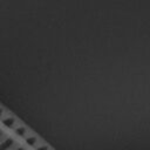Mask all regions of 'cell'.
<instances>
[{
    "label": "cell",
    "mask_w": 150,
    "mask_h": 150,
    "mask_svg": "<svg viewBox=\"0 0 150 150\" xmlns=\"http://www.w3.org/2000/svg\"><path fill=\"white\" fill-rule=\"evenodd\" d=\"M2 115H4V109L0 107V117H2Z\"/></svg>",
    "instance_id": "obj_1"
}]
</instances>
